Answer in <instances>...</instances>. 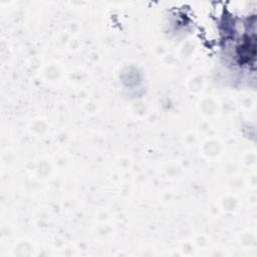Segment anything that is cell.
I'll list each match as a JSON object with an SVG mask.
<instances>
[{
  "instance_id": "6da1fadb",
  "label": "cell",
  "mask_w": 257,
  "mask_h": 257,
  "mask_svg": "<svg viewBox=\"0 0 257 257\" xmlns=\"http://www.w3.org/2000/svg\"><path fill=\"white\" fill-rule=\"evenodd\" d=\"M255 36H246L242 45L238 48V56L240 62H250L255 57Z\"/></svg>"
}]
</instances>
